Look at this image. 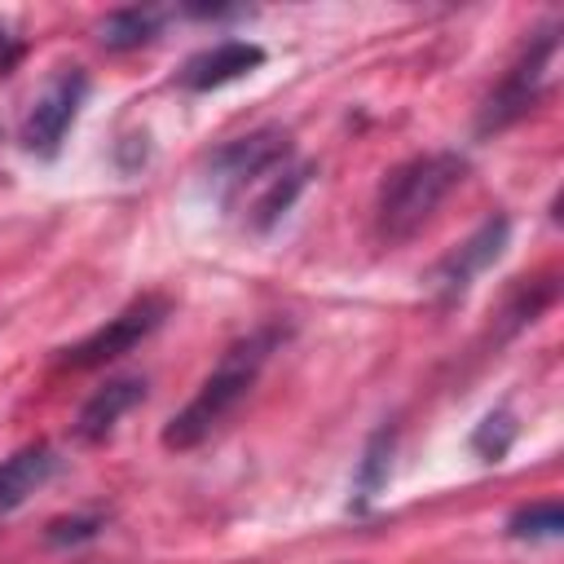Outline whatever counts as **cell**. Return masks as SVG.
<instances>
[{
    "label": "cell",
    "mask_w": 564,
    "mask_h": 564,
    "mask_svg": "<svg viewBox=\"0 0 564 564\" xmlns=\"http://www.w3.org/2000/svg\"><path fill=\"white\" fill-rule=\"evenodd\" d=\"M167 308H172V304H167L163 295H141V300H132V304H128L123 313H115L106 326H97L93 335H84V339L70 344V348H62V366L88 370V366H106V361L132 352L145 335H154V330L163 326Z\"/></svg>",
    "instance_id": "4"
},
{
    "label": "cell",
    "mask_w": 564,
    "mask_h": 564,
    "mask_svg": "<svg viewBox=\"0 0 564 564\" xmlns=\"http://www.w3.org/2000/svg\"><path fill=\"white\" fill-rule=\"evenodd\" d=\"M260 62H264V48L260 44H251V40H220V44H212L198 57L185 62L181 84L194 88V93H212V88H225V84L251 75Z\"/></svg>",
    "instance_id": "8"
},
{
    "label": "cell",
    "mask_w": 564,
    "mask_h": 564,
    "mask_svg": "<svg viewBox=\"0 0 564 564\" xmlns=\"http://www.w3.org/2000/svg\"><path fill=\"white\" fill-rule=\"evenodd\" d=\"M291 141L282 128H264V132H251V137H238L229 145H220L212 154V185L220 194V203H234L247 185H269L278 172H286L291 163Z\"/></svg>",
    "instance_id": "3"
},
{
    "label": "cell",
    "mask_w": 564,
    "mask_h": 564,
    "mask_svg": "<svg viewBox=\"0 0 564 564\" xmlns=\"http://www.w3.org/2000/svg\"><path fill=\"white\" fill-rule=\"evenodd\" d=\"M511 441H516V419H511L507 410L485 414V419H480V427L471 432V449H476L485 463H498V458L511 449Z\"/></svg>",
    "instance_id": "13"
},
{
    "label": "cell",
    "mask_w": 564,
    "mask_h": 564,
    "mask_svg": "<svg viewBox=\"0 0 564 564\" xmlns=\"http://www.w3.org/2000/svg\"><path fill=\"white\" fill-rule=\"evenodd\" d=\"M507 529H511V538H555V533L564 529V511H560L555 498H546V502L520 507Z\"/></svg>",
    "instance_id": "15"
},
{
    "label": "cell",
    "mask_w": 564,
    "mask_h": 564,
    "mask_svg": "<svg viewBox=\"0 0 564 564\" xmlns=\"http://www.w3.org/2000/svg\"><path fill=\"white\" fill-rule=\"evenodd\" d=\"M507 238H511V220H507V216H489L458 251H449V256L436 264V273H432V286L441 291V300H458V295L471 286V278L485 273V269L502 256Z\"/></svg>",
    "instance_id": "7"
},
{
    "label": "cell",
    "mask_w": 564,
    "mask_h": 564,
    "mask_svg": "<svg viewBox=\"0 0 564 564\" xmlns=\"http://www.w3.org/2000/svg\"><path fill=\"white\" fill-rule=\"evenodd\" d=\"M463 172H467V163L458 154H449V150L419 154V159L401 163L383 181L379 203H375V234H379V242L397 247V242L414 238L427 225V216L445 203V194L463 181Z\"/></svg>",
    "instance_id": "2"
},
{
    "label": "cell",
    "mask_w": 564,
    "mask_h": 564,
    "mask_svg": "<svg viewBox=\"0 0 564 564\" xmlns=\"http://www.w3.org/2000/svg\"><path fill=\"white\" fill-rule=\"evenodd\" d=\"M388 454H392V432L379 427V432L370 436V445H366V454H361V471H357V498H361V502H370L375 489L388 480Z\"/></svg>",
    "instance_id": "14"
},
{
    "label": "cell",
    "mask_w": 564,
    "mask_h": 564,
    "mask_svg": "<svg viewBox=\"0 0 564 564\" xmlns=\"http://www.w3.org/2000/svg\"><path fill=\"white\" fill-rule=\"evenodd\" d=\"M84 97H88L84 70L70 66V70L53 75L48 88L35 97L26 123H22V145H26L31 154H40V159H53V154L62 150V141H66V132H70L79 106H84Z\"/></svg>",
    "instance_id": "6"
},
{
    "label": "cell",
    "mask_w": 564,
    "mask_h": 564,
    "mask_svg": "<svg viewBox=\"0 0 564 564\" xmlns=\"http://www.w3.org/2000/svg\"><path fill=\"white\" fill-rule=\"evenodd\" d=\"M308 172H313L308 163H295V167L278 172V176L264 185V194L251 203V216H247V220H251V229H260V234H264V229H273V225L291 212V203L300 198V189L308 185Z\"/></svg>",
    "instance_id": "11"
},
{
    "label": "cell",
    "mask_w": 564,
    "mask_h": 564,
    "mask_svg": "<svg viewBox=\"0 0 564 564\" xmlns=\"http://www.w3.org/2000/svg\"><path fill=\"white\" fill-rule=\"evenodd\" d=\"M57 471V454L48 445H22L0 463V511L22 507L48 476Z\"/></svg>",
    "instance_id": "10"
},
{
    "label": "cell",
    "mask_w": 564,
    "mask_h": 564,
    "mask_svg": "<svg viewBox=\"0 0 564 564\" xmlns=\"http://www.w3.org/2000/svg\"><path fill=\"white\" fill-rule=\"evenodd\" d=\"M97 529H101V520H93V516L53 520V524H48V542H84V538H93Z\"/></svg>",
    "instance_id": "16"
},
{
    "label": "cell",
    "mask_w": 564,
    "mask_h": 564,
    "mask_svg": "<svg viewBox=\"0 0 564 564\" xmlns=\"http://www.w3.org/2000/svg\"><path fill=\"white\" fill-rule=\"evenodd\" d=\"M159 35V13L154 9H119L101 22V44L106 48H137Z\"/></svg>",
    "instance_id": "12"
},
{
    "label": "cell",
    "mask_w": 564,
    "mask_h": 564,
    "mask_svg": "<svg viewBox=\"0 0 564 564\" xmlns=\"http://www.w3.org/2000/svg\"><path fill=\"white\" fill-rule=\"evenodd\" d=\"M13 57H18V44H13V40H9L4 31H0V75H4L9 66H13Z\"/></svg>",
    "instance_id": "17"
},
{
    "label": "cell",
    "mask_w": 564,
    "mask_h": 564,
    "mask_svg": "<svg viewBox=\"0 0 564 564\" xmlns=\"http://www.w3.org/2000/svg\"><path fill=\"white\" fill-rule=\"evenodd\" d=\"M551 57H555V31H542V35L520 53V62L507 70V79L489 93V101L480 106L476 128H480V132H502L507 123H516L520 115H529V106L538 101L542 79H546V70H551Z\"/></svg>",
    "instance_id": "5"
},
{
    "label": "cell",
    "mask_w": 564,
    "mask_h": 564,
    "mask_svg": "<svg viewBox=\"0 0 564 564\" xmlns=\"http://www.w3.org/2000/svg\"><path fill=\"white\" fill-rule=\"evenodd\" d=\"M145 397V379H110L101 392L88 397V405L79 410V441H106L115 432V423Z\"/></svg>",
    "instance_id": "9"
},
{
    "label": "cell",
    "mask_w": 564,
    "mask_h": 564,
    "mask_svg": "<svg viewBox=\"0 0 564 564\" xmlns=\"http://www.w3.org/2000/svg\"><path fill=\"white\" fill-rule=\"evenodd\" d=\"M278 339H282V326H260V330L242 335L238 344H229L225 357L216 361V370H212V375L198 383V392L189 397V405L167 419L163 445H167V449H194L198 441H207V436L238 410V401L256 388V379H260L269 352L278 348Z\"/></svg>",
    "instance_id": "1"
}]
</instances>
